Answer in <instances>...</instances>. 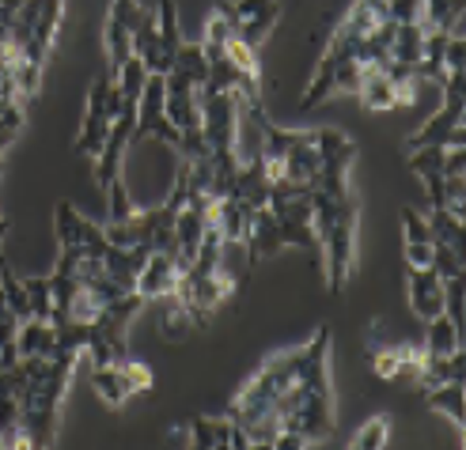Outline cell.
Listing matches in <instances>:
<instances>
[{"instance_id": "1f68e13d", "label": "cell", "mask_w": 466, "mask_h": 450, "mask_svg": "<svg viewBox=\"0 0 466 450\" xmlns=\"http://www.w3.org/2000/svg\"><path fill=\"white\" fill-rule=\"evenodd\" d=\"M444 315L462 329V276L444 280Z\"/></svg>"}, {"instance_id": "f1b7e54d", "label": "cell", "mask_w": 466, "mask_h": 450, "mask_svg": "<svg viewBox=\"0 0 466 450\" xmlns=\"http://www.w3.org/2000/svg\"><path fill=\"white\" fill-rule=\"evenodd\" d=\"M118 371H122V383H126V390H129V394H148V390H152V371H148L145 364L122 360V364H118Z\"/></svg>"}, {"instance_id": "4316f807", "label": "cell", "mask_w": 466, "mask_h": 450, "mask_svg": "<svg viewBox=\"0 0 466 450\" xmlns=\"http://www.w3.org/2000/svg\"><path fill=\"white\" fill-rule=\"evenodd\" d=\"M432 269L440 273V280H451L462 276V254L444 246V243H432Z\"/></svg>"}, {"instance_id": "d4e9b609", "label": "cell", "mask_w": 466, "mask_h": 450, "mask_svg": "<svg viewBox=\"0 0 466 450\" xmlns=\"http://www.w3.org/2000/svg\"><path fill=\"white\" fill-rule=\"evenodd\" d=\"M106 205H110V224H122L133 216V197H129V185L122 178L106 185Z\"/></svg>"}, {"instance_id": "cb8c5ba5", "label": "cell", "mask_w": 466, "mask_h": 450, "mask_svg": "<svg viewBox=\"0 0 466 450\" xmlns=\"http://www.w3.org/2000/svg\"><path fill=\"white\" fill-rule=\"evenodd\" d=\"M444 155H448V148H436V145H429V148H413V155H410V171H413V175H421V178H429V175H444Z\"/></svg>"}, {"instance_id": "3957f363", "label": "cell", "mask_w": 466, "mask_h": 450, "mask_svg": "<svg viewBox=\"0 0 466 450\" xmlns=\"http://www.w3.org/2000/svg\"><path fill=\"white\" fill-rule=\"evenodd\" d=\"M319 243L326 250V284H330V292L338 295L345 288L349 269H353V250H357V205L349 197L341 201L334 224L326 227Z\"/></svg>"}, {"instance_id": "ffe728a7", "label": "cell", "mask_w": 466, "mask_h": 450, "mask_svg": "<svg viewBox=\"0 0 466 450\" xmlns=\"http://www.w3.org/2000/svg\"><path fill=\"white\" fill-rule=\"evenodd\" d=\"M23 288H27V299H31V318L54 325V288H50V276H23Z\"/></svg>"}, {"instance_id": "277c9868", "label": "cell", "mask_w": 466, "mask_h": 450, "mask_svg": "<svg viewBox=\"0 0 466 450\" xmlns=\"http://www.w3.org/2000/svg\"><path fill=\"white\" fill-rule=\"evenodd\" d=\"M163 140V145L178 148L182 145V133L167 122L163 114V76H148L145 80V91H141V103H137V125H133V136H129V148L141 145V140Z\"/></svg>"}, {"instance_id": "f35d334b", "label": "cell", "mask_w": 466, "mask_h": 450, "mask_svg": "<svg viewBox=\"0 0 466 450\" xmlns=\"http://www.w3.org/2000/svg\"><path fill=\"white\" fill-rule=\"evenodd\" d=\"M12 95H15V91H12L5 80H0V99H12Z\"/></svg>"}, {"instance_id": "9a60e30c", "label": "cell", "mask_w": 466, "mask_h": 450, "mask_svg": "<svg viewBox=\"0 0 466 450\" xmlns=\"http://www.w3.org/2000/svg\"><path fill=\"white\" fill-rule=\"evenodd\" d=\"M277 15H281V0H269V5L262 8V12H254L250 19H243L239 23V31H236V38L239 42H247V45H258L269 38V31H273V23H277Z\"/></svg>"}, {"instance_id": "6da1fadb", "label": "cell", "mask_w": 466, "mask_h": 450, "mask_svg": "<svg viewBox=\"0 0 466 450\" xmlns=\"http://www.w3.org/2000/svg\"><path fill=\"white\" fill-rule=\"evenodd\" d=\"M76 356L80 352H54V367L46 378L31 383L19 394V424L27 446H54L57 443V420H61V401L68 394L76 371Z\"/></svg>"}, {"instance_id": "e0dca14e", "label": "cell", "mask_w": 466, "mask_h": 450, "mask_svg": "<svg viewBox=\"0 0 466 450\" xmlns=\"http://www.w3.org/2000/svg\"><path fill=\"white\" fill-rule=\"evenodd\" d=\"M459 334H462V329H459L448 315H436V318L429 322L425 352H432V356H451V352H459Z\"/></svg>"}, {"instance_id": "44dd1931", "label": "cell", "mask_w": 466, "mask_h": 450, "mask_svg": "<svg viewBox=\"0 0 466 450\" xmlns=\"http://www.w3.org/2000/svg\"><path fill=\"white\" fill-rule=\"evenodd\" d=\"M429 235H432V243H444V246H451V250L462 254V220H455L448 208H432Z\"/></svg>"}, {"instance_id": "7a4b0ae2", "label": "cell", "mask_w": 466, "mask_h": 450, "mask_svg": "<svg viewBox=\"0 0 466 450\" xmlns=\"http://www.w3.org/2000/svg\"><path fill=\"white\" fill-rule=\"evenodd\" d=\"M315 133V152H319V178H315V189H322L326 197H349V167L357 159V145L349 140L345 133L338 129H311Z\"/></svg>"}, {"instance_id": "f546056e", "label": "cell", "mask_w": 466, "mask_h": 450, "mask_svg": "<svg viewBox=\"0 0 466 450\" xmlns=\"http://www.w3.org/2000/svg\"><path fill=\"white\" fill-rule=\"evenodd\" d=\"M236 31H239V23L217 12L213 19H208V27H205V42H208V45H228L231 38H236Z\"/></svg>"}, {"instance_id": "2e32d148", "label": "cell", "mask_w": 466, "mask_h": 450, "mask_svg": "<svg viewBox=\"0 0 466 450\" xmlns=\"http://www.w3.org/2000/svg\"><path fill=\"white\" fill-rule=\"evenodd\" d=\"M425 394H429V405H432L436 413H448L451 424H462V420H466V394H462V383H440V386H432V390H425Z\"/></svg>"}, {"instance_id": "74e56055", "label": "cell", "mask_w": 466, "mask_h": 450, "mask_svg": "<svg viewBox=\"0 0 466 450\" xmlns=\"http://www.w3.org/2000/svg\"><path fill=\"white\" fill-rule=\"evenodd\" d=\"M425 189H429L432 208H444V205H448V197H444V175H429V178H425Z\"/></svg>"}, {"instance_id": "8d00e7d4", "label": "cell", "mask_w": 466, "mask_h": 450, "mask_svg": "<svg viewBox=\"0 0 466 450\" xmlns=\"http://www.w3.org/2000/svg\"><path fill=\"white\" fill-rule=\"evenodd\" d=\"M266 5H269V0H231V15H236V23H243L254 12H262Z\"/></svg>"}, {"instance_id": "83f0119b", "label": "cell", "mask_w": 466, "mask_h": 450, "mask_svg": "<svg viewBox=\"0 0 466 450\" xmlns=\"http://www.w3.org/2000/svg\"><path fill=\"white\" fill-rule=\"evenodd\" d=\"M228 61L239 68V73H247V76H258V50L254 45H247V42H239V38H231L228 45Z\"/></svg>"}, {"instance_id": "d6986e66", "label": "cell", "mask_w": 466, "mask_h": 450, "mask_svg": "<svg viewBox=\"0 0 466 450\" xmlns=\"http://www.w3.org/2000/svg\"><path fill=\"white\" fill-rule=\"evenodd\" d=\"M171 73L186 76L194 87H205V84H208V57H205V50H201V45H186V42H182V50H178V57H175Z\"/></svg>"}, {"instance_id": "52a82bcc", "label": "cell", "mask_w": 466, "mask_h": 450, "mask_svg": "<svg viewBox=\"0 0 466 450\" xmlns=\"http://www.w3.org/2000/svg\"><path fill=\"white\" fill-rule=\"evenodd\" d=\"M462 114H466V110H459V106L436 110L429 122L406 140V152H413V148H429V145H436V148H462V145H466Z\"/></svg>"}, {"instance_id": "5bb4252c", "label": "cell", "mask_w": 466, "mask_h": 450, "mask_svg": "<svg viewBox=\"0 0 466 450\" xmlns=\"http://www.w3.org/2000/svg\"><path fill=\"white\" fill-rule=\"evenodd\" d=\"M228 435H231L228 416H198L190 424V443L198 450H228Z\"/></svg>"}, {"instance_id": "8992f818", "label": "cell", "mask_w": 466, "mask_h": 450, "mask_svg": "<svg viewBox=\"0 0 466 450\" xmlns=\"http://www.w3.org/2000/svg\"><path fill=\"white\" fill-rule=\"evenodd\" d=\"M159 35H156V45L148 50L145 57V68H148V76H167L171 68H175V57L182 50V35H178V12L171 0H159Z\"/></svg>"}, {"instance_id": "7402d4cb", "label": "cell", "mask_w": 466, "mask_h": 450, "mask_svg": "<svg viewBox=\"0 0 466 450\" xmlns=\"http://www.w3.org/2000/svg\"><path fill=\"white\" fill-rule=\"evenodd\" d=\"M156 35H159V15L156 12H148V8H141V15H137V23H133V57H148V50L156 45Z\"/></svg>"}, {"instance_id": "8fae6325", "label": "cell", "mask_w": 466, "mask_h": 450, "mask_svg": "<svg viewBox=\"0 0 466 450\" xmlns=\"http://www.w3.org/2000/svg\"><path fill=\"white\" fill-rule=\"evenodd\" d=\"M15 345H19V356H54L57 352V329L50 322L27 318L15 329Z\"/></svg>"}, {"instance_id": "30bf717a", "label": "cell", "mask_w": 466, "mask_h": 450, "mask_svg": "<svg viewBox=\"0 0 466 450\" xmlns=\"http://www.w3.org/2000/svg\"><path fill=\"white\" fill-rule=\"evenodd\" d=\"M178 273H182V269H178V257H175V254L152 250L148 262H145V269L137 273V295H141L145 303H148V299L171 295L175 284H178Z\"/></svg>"}, {"instance_id": "ac0fdd59", "label": "cell", "mask_w": 466, "mask_h": 450, "mask_svg": "<svg viewBox=\"0 0 466 450\" xmlns=\"http://www.w3.org/2000/svg\"><path fill=\"white\" fill-rule=\"evenodd\" d=\"M91 390H96L106 405H126V397H129V390H126V383H122V371H118V364H110V367H96L91 371Z\"/></svg>"}, {"instance_id": "e575fe53", "label": "cell", "mask_w": 466, "mask_h": 450, "mask_svg": "<svg viewBox=\"0 0 466 450\" xmlns=\"http://www.w3.org/2000/svg\"><path fill=\"white\" fill-rule=\"evenodd\" d=\"M406 265L410 269H429L432 265V243H406Z\"/></svg>"}, {"instance_id": "7c38bea8", "label": "cell", "mask_w": 466, "mask_h": 450, "mask_svg": "<svg viewBox=\"0 0 466 450\" xmlns=\"http://www.w3.org/2000/svg\"><path fill=\"white\" fill-rule=\"evenodd\" d=\"M417 383H421V390H432L440 383H462V348L451 352V356H432V352H425L421 367H417Z\"/></svg>"}, {"instance_id": "d590c367", "label": "cell", "mask_w": 466, "mask_h": 450, "mask_svg": "<svg viewBox=\"0 0 466 450\" xmlns=\"http://www.w3.org/2000/svg\"><path fill=\"white\" fill-rule=\"evenodd\" d=\"M462 171H466V152L462 148H448V155H444V178H462Z\"/></svg>"}, {"instance_id": "484cf974", "label": "cell", "mask_w": 466, "mask_h": 450, "mask_svg": "<svg viewBox=\"0 0 466 450\" xmlns=\"http://www.w3.org/2000/svg\"><path fill=\"white\" fill-rule=\"evenodd\" d=\"M387 432H390V420H387V416H371L364 428L357 432L353 446H357V450H380V446L387 443Z\"/></svg>"}, {"instance_id": "836d02e7", "label": "cell", "mask_w": 466, "mask_h": 450, "mask_svg": "<svg viewBox=\"0 0 466 450\" xmlns=\"http://www.w3.org/2000/svg\"><path fill=\"white\" fill-rule=\"evenodd\" d=\"M444 68H448V73H466V42H462V35H451L448 38Z\"/></svg>"}, {"instance_id": "603a6c76", "label": "cell", "mask_w": 466, "mask_h": 450, "mask_svg": "<svg viewBox=\"0 0 466 450\" xmlns=\"http://www.w3.org/2000/svg\"><path fill=\"white\" fill-rule=\"evenodd\" d=\"M57 243L61 246H80V235H84V216L68 205V201H57Z\"/></svg>"}, {"instance_id": "ba28073f", "label": "cell", "mask_w": 466, "mask_h": 450, "mask_svg": "<svg viewBox=\"0 0 466 450\" xmlns=\"http://www.w3.org/2000/svg\"><path fill=\"white\" fill-rule=\"evenodd\" d=\"M106 87H110V76H99L87 91V114H84V129L76 136L73 152L80 155H99L103 145H106V133H110V122L103 114V99H106Z\"/></svg>"}, {"instance_id": "4dcf8cb0", "label": "cell", "mask_w": 466, "mask_h": 450, "mask_svg": "<svg viewBox=\"0 0 466 450\" xmlns=\"http://www.w3.org/2000/svg\"><path fill=\"white\" fill-rule=\"evenodd\" d=\"M402 231H406V243H432L429 220L417 208H402Z\"/></svg>"}, {"instance_id": "d6a6232c", "label": "cell", "mask_w": 466, "mask_h": 450, "mask_svg": "<svg viewBox=\"0 0 466 450\" xmlns=\"http://www.w3.org/2000/svg\"><path fill=\"white\" fill-rule=\"evenodd\" d=\"M387 19L417 23V27H421V0H387Z\"/></svg>"}, {"instance_id": "5b68a950", "label": "cell", "mask_w": 466, "mask_h": 450, "mask_svg": "<svg viewBox=\"0 0 466 450\" xmlns=\"http://www.w3.org/2000/svg\"><path fill=\"white\" fill-rule=\"evenodd\" d=\"M141 15L137 0H114L106 15V57H110V80L122 73V65L133 57V23Z\"/></svg>"}, {"instance_id": "4fadbf2b", "label": "cell", "mask_w": 466, "mask_h": 450, "mask_svg": "<svg viewBox=\"0 0 466 450\" xmlns=\"http://www.w3.org/2000/svg\"><path fill=\"white\" fill-rule=\"evenodd\" d=\"M360 99L368 110H394L399 106V87H394L383 73H376V68H364V80H360Z\"/></svg>"}, {"instance_id": "9c48e42d", "label": "cell", "mask_w": 466, "mask_h": 450, "mask_svg": "<svg viewBox=\"0 0 466 450\" xmlns=\"http://www.w3.org/2000/svg\"><path fill=\"white\" fill-rule=\"evenodd\" d=\"M406 292H410V306L417 318L432 322L436 315H444V280L440 273L429 265V269H410L406 273Z\"/></svg>"}]
</instances>
